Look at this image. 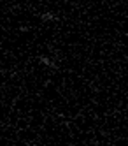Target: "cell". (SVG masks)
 I'll list each match as a JSON object with an SVG mask.
<instances>
[{
  "label": "cell",
  "instance_id": "1",
  "mask_svg": "<svg viewBox=\"0 0 128 146\" xmlns=\"http://www.w3.org/2000/svg\"><path fill=\"white\" fill-rule=\"evenodd\" d=\"M39 62H40V64L44 65V67H48V69H53V70H56V69H58L56 62H55V60H51V58L46 56V55H40V56H39Z\"/></svg>",
  "mask_w": 128,
  "mask_h": 146
},
{
  "label": "cell",
  "instance_id": "2",
  "mask_svg": "<svg viewBox=\"0 0 128 146\" xmlns=\"http://www.w3.org/2000/svg\"><path fill=\"white\" fill-rule=\"evenodd\" d=\"M40 21H42V23H55V21H58V16H56L55 13L48 11V13H42V14H40Z\"/></svg>",
  "mask_w": 128,
  "mask_h": 146
}]
</instances>
